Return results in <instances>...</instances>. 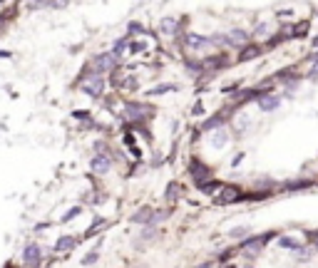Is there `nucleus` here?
Listing matches in <instances>:
<instances>
[{
    "mask_svg": "<svg viewBox=\"0 0 318 268\" xmlns=\"http://www.w3.org/2000/svg\"><path fill=\"white\" fill-rule=\"evenodd\" d=\"M273 236H276V231H268V234H261V236H246V238L241 241V253H244L246 258L259 256L261 249H264V246H266Z\"/></svg>",
    "mask_w": 318,
    "mask_h": 268,
    "instance_id": "nucleus-1",
    "label": "nucleus"
},
{
    "mask_svg": "<svg viewBox=\"0 0 318 268\" xmlns=\"http://www.w3.org/2000/svg\"><path fill=\"white\" fill-rule=\"evenodd\" d=\"M90 65H92L100 75H104V72H115V70H119L122 60H119V57H115L112 52H97V55H92Z\"/></svg>",
    "mask_w": 318,
    "mask_h": 268,
    "instance_id": "nucleus-2",
    "label": "nucleus"
},
{
    "mask_svg": "<svg viewBox=\"0 0 318 268\" xmlns=\"http://www.w3.org/2000/svg\"><path fill=\"white\" fill-rule=\"evenodd\" d=\"M42 258H45V256H42V246L35 243V241H30L23 249V256H20V261H23L28 268H40Z\"/></svg>",
    "mask_w": 318,
    "mask_h": 268,
    "instance_id": "nucleus-3",
    "label": "nucleus"
},
{
    "mask_svg": "<svg viewBox=\"0 0 318 268\" xmlns=\"http://www.w3.org/2000/svg\"><path fill=\"white\" fill-rule=\"evenodd\" d=\"M182 45H184L186 50H194V52L211 47L209 35H197V32H182Z\"/></svg>",
    "mask_w": 318,
    "mask_h": 268,
    "instance_id": "nucleus-4",
    "label": "nucleus"
},
{
    "mask_svg": "<svg viewBox=\"0 0 318 268\" xmlns=\"http://www.w3.org/2000/svg\"><path fill=\"white\" fill-rule=\"evenodd\" d=\"M224 35H226V47L241 50V47H246V45L251 43V32H246L244 28H234V30H229V32H224Z\"/></svg>",
    "mask_w": 318,
    "mask_h": 268,
    "instance_id": "nucleus-5",
    "label": "nucleus"
},
{
    "mask_svg": "<svg viewBox=\"0 0 318 268\" xmlns=\"http://www.w3.org/2000/svg\"><path fill=\"white\" fill-rule=\"evenodd\" d=\"M159 32L164 37H174V35H182V23H179V17L174 15H167L159 20Z\"/></svg>",
    "mask_w": 318,
    "mask_h": 268,
    "instance_id": "nucleus-6",
    "label": "nucleus"
},
{
    "mask_svg": "<svg viewBox=\"0 0 318 268\" xmlns=\"http://www.w3.org/2000/svg\"><path fill=\"white\" fill-rule=\"evenodd\" d=\"M90 169H92V174L104 176V174L112 169V157H107V154H95V157L90 159Z\"/></svg>",
    "mask_w": 318,
    "mask_h": 268,
    "instance_id": "nucleus-7",
    "label": "nucleus"
},
{
    "mask_svg": "<svg viewBox=\"0 0 318 268\" xmlns=\"http://www.w3.org/2000/svg\"><path fill=\"white\" fill-rule=\"evenodd\" d=\"M256 105H259V110L261 112H276L279 107H281V97L279 95H273V92H264L259 99H256Z\"/></svg>",
    "mask_w": 318,
    "mask_h": 268,
    "instance_id": "nucleus-8",
    "label": "nucleus"
},
{
    "mask_svg": "<svg viewBox=\"0 0 318 268\" xmlns=\"http://www.w3.org/2000/svg\"><path fill=\"white\" fill-rule=\"evenodd\" d=\"M219 194H221V196H217V204H234V201H241V199H244V194H241L239 187H221Z\"/></svg>",
    "mask_w": 318,
    "mask_h": 268,
    "instance_id": "nucleus-9",
    "label": "nucleus"
},
{
    "mask_svg": "<svg viewBox=\"0 0 318 268\" xmlns=\"http://www.w3.org/2000/svg\"><path fill=\"white\" fill-rule=\"evenodd\" d=\"M189 174L194 176V181L197 184H201V181H206L209 179V167H204V164L199 161V159H192V164H189Z\"/></svg>",
    "mask_w": 318,
    "mask_h": 268,
    "instance_id": "nucleus-10",
    "label": "nucleus"
},
{
    "mask_svg": "<svg viewBox=\"0 0 318 268\" xmlns=\"http://www.w3.org/2000/svg\"><path fill=\"white\" fill-rule=\"evenodd\" d=\"M152 214H154L152 206H139V209L130 216V221L132 223H142V226H150L152 223Z\"/></svg>",
    "mask_w": 318,
    "mask_h": 268,
    "instance_id": "nucleus-11",
    "label": "nucleus"
},
{
    "mask_svg": "<svg viewBox=\"0 0 318 268\" xmlns=\"http://www.w3.org/2000/svg\"><path fill=\"white\" fill-rule=\"evenodd\" d=\"M77 236H60L57 241H55V253H70L72 249H75V246H77Z\"/></svg>",
    "mask_w": 318,
    "mask_h": 268,
    "instance_id": "nucleus-12",
    "label": "nucleus"
},
{
    "mask_svg": "<svg viewBox=\"0 0 318 268\" xmlns=\"http://www.w3.org/2000/svg\"><path fill=\"white\" fill-rule=\"evenodd\" d=\"M224 125H226V114L219 112V114H214V117H209V119L201 122V132H214V129H219Z\"/></svg>",
    "mask_w": 318,
    "mask_h": 268,
    "instance_id": "nucleus-13",
    "label": "nucleus"
},
{
    "mask_svg": "<svg viewBox=\"0 0 318 268\" xmlns=\"http://www.w3.org/2000/svg\"><path fill=\"white\" fill-rule=\"evenodd\" d=\"M279 246L284 251H296V253H311V251H306L303 246L296 241V238H291V236H279Z\"/></svg>",
    "mask_w": 318,
    "mask_h": 268,
    "instance_id": "nucleus-14",
    "label": "nucleus"
},
{
    "mask_svg": "<svg viewBox=\"0 0 318 268\" xmlns=\"http://www.w3.org/2000/svg\"><path fill=\"white\" fill-rule=\"evenodd\" d=\"M259 55H261V47H259V45H246V47H241L236 63H251V60H256Z\"/></svg>",
    "mask_w": 318,
    "mask_h": 268,
    "instance_id": "nucleus-15",
    "label": "nucleus"
},
{
    "mask_svg": "<svg viewBox=\"0 0 318 268\" xmlns=\"http://www.w3.org/2000/svg\"><path fill=\"white\" fill-rule=\"evenodd\" d=\"M226 144H229V132H226L224 127L214 129V134H211V147L221 149V147H226Z\"/></svg>",
    "mask_w": 318,
    "mask_h": 268,
    "instance_id": "nucleus-16",
    "label": "nucleus"
},
{
    "mask_svg": "<svg viewBox=\"0 0 318 268\" xmlns=\"http://www.w3.org/2000/svg\"><path fill=\"white\" fill-rule=\"evenodd\" d=\"M130 40H132L130 35H124V37L115 40V45H112V50H110V52H112L115 57H119V60H122V55L127 52V47H130Z\"/></svg>",
    "mask_w": 318,
    "mask_h": 268,
    "instance_id": "nucleus-17",
    "label": "nucleus"
},
{
    "mask_svg": "<svg viewBox=\"0 0 318 268\" xmlns=\"http://www.w3.org/2000/svg\"><path fill=\"white\" fill-rule=\"evenodd\" d=\"M167 92H177V85H172V82H164V85L152 87L147 95H150V97H162V95H167Z\"/></svg>",
    "mask_w": 318,
    "mask_h": 268,
    "instance_id": "nucleus-18",
    "label": "nucleus"
},
{
    "mask_svg": "<svg viewBox=\"0 0 318 268\" xmlns=\"http://www.w3.org/2000/svg\"><path fill=\"white\" fill-rule=\"evenodd\" d=\"M199 187V191L201 194H214V191H219L224 184H219V181H214V179H206V181H201V184H197Z\"/></svg>",
    "mask_w": 318,
    "mask_h": 268,
    "instance_id": "nucleus-19",
    "label": "nucleus"
},
{
    "mask_svg": "<svg viewBox=\"0 0 318 268\" xmlns=\"http://www.w3.org/2000/svg\"><path fill=\"white\" fill-rule=\"evenodd\" d=\"M127 35H130V37H144V35H147V28H144L142 23H137V20H132V23L127 25Z\"/></svg>",
    "mask_w": 318,
    "mask_h": 268,
    "instance_id": "nucleus-20",
    "label": "nucleus"
},
{
    "mask_svg": "<svg viewBox=\"0 0 318 268\" xmlns=\"http://www.w3.org/2000/svg\"><path fill=\"white\" fill-rule=\"evenodd\" d=\"M179 196H182V184H179V181H172V184L167 187V201H177Z\"/></svg>",
    "mask_w": 318,
    "mask_h": 268,
    "instance_id": "nucleus-21",
    "label": "nucleus"
},
{
    "mask_svg": "<svg viewBox=\"0 0 318 268\" xmlns=\"http://www.w3.org/2000/svg\"><path fill=\"white\" fill-rule=\"evenodd\" d=\"M100 246H102V241H100V243L95 246V249H92V251H90L87 256L82 258V266H92V263H97V258H100Z\"/></svg>",
    "mask_w": 318,
    "mask_h": 268,
    "instance_id": "nucleus-22",
    "label": "nucleus"
},
{
    "mask_svg": "<svg viewBox=\"0 0 318 268\" xmlns=\"http://www.w3.org/2000/svg\"><path fill=\"white\" fill-rule=\"evenodd\" d=\"M82 214V206H72V209H67V214L65 216H60V223H70L72 219H77Z\"/></svg>",
    "mask_w": 318,
    "mask_h": 268,
    "instance_id": "nucleus-23",
    "label": "nucleus"
},
{
    "mask_svg": "<svg viewBox=\"0 0 318 268\" xmlns=\"http://www.w3.org/2000/svg\"><path fill=\"white\" fill-rule=\"evenodd\" d=\"M229 236H231V238H236V241H239V238L244 241V238L249 236V226H234V229L229 231Z\"/></svg>",
    "mask_w": 318,
    "mask_h": 268,
    "instance_id": "nucleus-24",
    "label": "nucleus"
},
{
    "mask_svg": "<svg viewBox=\"0 0 318 268\" xmlns=\"http://www.w3.org/2000/svg\"><path fill=\"white\" fill-rule=\"evenodd\" d=\"M268 35H271V28H268V23H259L251 37H259V40H261V37H268Z\"/></svg>",
    "mask_w": 318,
    "mask_h": 268,
    "instance_id": "nucleus-25",
    "label": "nucleus"
},
{
    "mask_svg": "<svg viewBox=\"0 0 318 268\" xmlns=\"http://www.w3.org/2000/svg\"><path fill=\"white\" fill-rule=\"evenodd\" d=\"M159 236V231H157V226H144V231H142V241H152V238H157Z\"/></svg>",
    "mask_w": 318,
    "mask_h": 268,
    "instance_id": "nucleus-26",
    "label": "nucleus"
},
{
    "mask_svg": "<svg viewBox=\"0 0 318 268\" xmlns=\"http://www.w3.org/2000/svg\"><path fill=\"white\" fill-rule=\"evenodd\" d=\"M308 77L316 79L318 77V60H311V70H308Z\"/></svg>",
    "mask_w": 318,
    "mask_h": 268,
    "instance_id": "nucleus-27",
    "label": "nucleus"
},
{
    "mask_svg": "<svg viewBox=\"0 0 318 268\" xmlns=\"http://www.w3.org/2000/svg\"><path fill=\"white\" fill-rule=\"evenodd\" d=\"M244 161V152H239L236 157H234V161H231V164H234V167H236V164H241Z\"/></svg>",
    "mask_w": 318,
    "mask_h": 268,
    "instance_id": "nucleus-28",
    "label": "nucleus"
},
{
    "mask_svg": "<svg viewBox=\"0 0 318 268\" xmlns=\"http://www.w3.org/2000/svg\"><path fill=\"white\" fill-rule=\"evenodd\" d=\"M192 112H194L197 117H201V114H204V107H201V105H194V110H192Z\"/></svg>",
    "mask_w": 318,
    "mask_h": 268,
    "instance_id": "nucleus-29",
    "label": "nucleus"
},
{
    "mask_svg": "<svg viewBox=\"0 0 318 268\" xmlns=\"http://www.w3.org/2000/svg\"><path fill=\"white\" fill-rule=\"evenodd\" d=\"M0 57H3V60H8V57H13V52H8V50H0Z\"/></svg>",
    "mask_w": 318,
    "mask_h": 268,
    "instance_id": "nucleus-30",
    "label": "nucleus"
},
{
    "mask_svg": "<svg viewBox=\"0 0 318 268\" xmlns=\"http://www.w3.org/2000/svg\"><path fill=\"white\" fill-rule=\"evenodd\" d=\"M311 241L316 243V251H318V231H316V234H311Z\"/></svg>",
    "mask_w": 318,
    "mask_h": 268,
    "instance_id": "nucleus-31",
    "label": "nucleus"
},
{
    "mask_svg": "<svg viewBox=\"0 0 318 268\" xmlns=\"http://www.w3.org/2000/svg\"><path fill=\"white\" fill-rule=\"evenodd\" d=\"M313 47H316V50H318V35H316V37H313Z\"/></svg>",
    "mask_w": 318,
    "mask_h": 268,
    "instance_id": "nucleus-32",
    "label": "nucleus"
},
{
    "mask_svg": "<svg viewBox=\"0 0 318 268\" xmlns=\"http://www.w3.org/2000/svg\"><path fill=\"white\" fill-rule=\"evenodd\" d=\"M221 268H236V266H234V263H229V266H221Z\"/></svg>",
    "mask_w": 318,
    "mask_h": 268,
    "instance_id": "nucleus-33",
    "label": "nucleus"
},
{
    "mask_svg": "<svg viewBox=\"0 0 318 268\" xmlns=\"http://www.w3.org/2000/svg\"><path fill=\"white\" fill-rule=\"evenodd\" d=\"M244 268H253V266H244Z\"/></svg>",
    "mask_w": 318,
    "mask_h": 268,
    "instance_id": "nucleus-34",
    "label": "nucleus"
}]
</instances>
